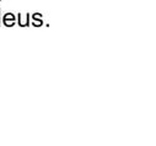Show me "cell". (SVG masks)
<instances>
[{"label":"cell","mask_w":156,"mask_h":146,"mask_svg":"<svg viewBox=\"0 0 156 146\" xmlns=\"http://www.w3.org/2000/svg\"><path fill=\"white\" fill-rule=\"evenodd\" d=\"M32 25H33L34 27H40V26L43 25V22H32Z\"/></svg>","instance_id":"277c9868"},{"label":"cell","mask_w":156,"mask_h":146,"mask_svg":"<svg viewBox=\"0 0 156 146\" xmlns=\"http://www.w3.org/2000/svg\"><path fill=\"white\" fill-rule=\"evenodd\" d=\"M42 14H38V12H34L32 14V22H43L42 21Z\"/></svg>","instance_id":"3957f363"},{"label":"cell","mask_w":156,"mask_h":146,"mask_svg":"<svg viewBox=\"0 0 156 146\" xmlns=\"http://www.w3.org/2000/svg\"><path fill=\"white\" fill-rule=\"evenodd\" d=\"M15 21H16V16L12 12H6L3 17V23L6 27H12L15 25Z\"/></svg>","instance_id":"6da1fadb"},{"label":"cell","mask_w":156,"mask_h":146,"mask_svg":"<svg viewBox=\"0 0 156 146\" xmlns=\"http://www.w3.org/2000/svg\"><path fill=\"white\" fill-rule=\"evenodd\" d=\"M0 26H2V9H0Z\"/></svg>","instance_id":"5b68a950"},{"label":"cell","mask_w":156,"mask_h":146,"mask_svg":"<svg viewBox=\"0 0 156 146\" xmlns=\"http://www.w3.org/2000/svg\"><path fill=\"white\" fill-rule=\"evenodd\" d=\"M0 2H2V0H0Z\"/></svg>","instance_id":"8992f818"},{"label":"cell","mask_w":156,"mask_h":146,"mask_svg":"<svg viewBox=\"0 0 156 146\" xmlns=\"http://www.w3.org/2000/svg\"><path fill=\"white\" fill-rule=\"evenodd\" d=\"M16 20H17V23H19L20 27H28L30 26V14H26L25 19H22L21 14H17Z\"/></svg>","instance_id":"7a4b0ae2"}]
</instances>
